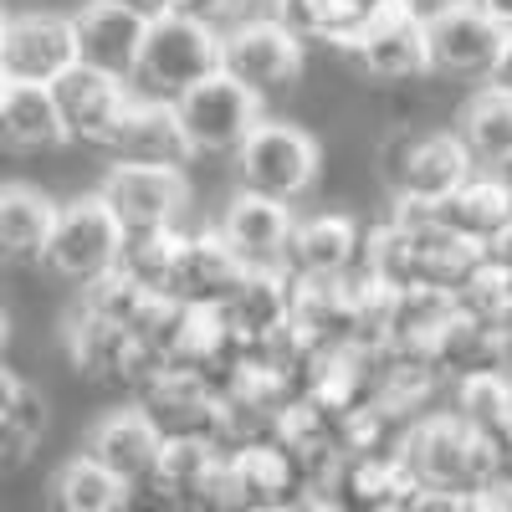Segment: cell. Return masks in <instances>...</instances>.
Masks as SVG:
<instances>
[{"label":"cell","mask_w":512,"mask_h":512,"mask_svg":"<svg viewBox=\"0 0 512 512\" xmlns=\"http://www.w3.org/2000/svg\"><path fill=\"white\" fill-rule=\"evenodd\" d=\"M400 466L415 487H441V492H477L497 482V451L466 425L456 410L451 415H425L395 446Z\"/></svg>","instance_id":"1"},{"label":"cell","mask_w":512,"mask_h":512,"mask_svg":"<svg viewBox=\"0 0 512 512\" xmlns=\"http://www.w3.org/2000/svg\"><path fill=\"white\" fill-rule=\"evenodd\" d=\"M210 72H221V31H210L190 16H175V11H154L128 88L139 98L175 103L180 93H190Z\"/></svg>","instance_id":"2"},{"label":"cell","mask_w":512,"mask_h":512,"mask_svg":"<svg viewBox=\"0 0 512 512\" xmlns=\"http://www.w3.org/2000/svg\"><path fill=\"white\" fill-rule=\"evenodd\" d=\"M472 169L477 164L461 149L456 128H415L384 144V185L395 195V210H441Z\"/></svg>","instance_id":"3"},{"label":"cell","mask_w":512,"mask_h":512,"mask_svg":"<svg viewBox=\"0 0 512 512\" xmlns=\"http://www.w3.org/2000/svg\"><path fill=\"white\" fill-rule=\"evenodd\" d=\"M118 251H123V226L108 210V200L93 190V195H77V200L57 205L47 246H41L36 262L67 287H88L118 267Z\"/></svg>","instance_id":"4"},{"label":"cell","mask_w":512,"mask_h":512,"mask_svg":"<svg viewBox=\"0 0 512 512\" xmlns=\"http://www.w3.org/2000/svg\"><path fill=\"white\" fill-rule=\"evenodd\" d=\"M318 139L303 134L297 123L282 118H256V128L236 144V175L241 190L251 195H272V200H303L318 180Z\"/></svg>","instance_id":"5"},{"label":"cell","mask_w":512,"mask_h":512,"mask_svg":"<svg viewBox=\"0 0 512 512\" xmlns=\"http://www.w3.org/2000/svg\"><path fill=\"white\" fill-rule=\"evenodd\" d=\"M303 47L308 41L292 36L277 16L236 21L221 31V72L236 77L241 88H251L256 98H267L303 77Z\"/></svg>","instance_id":"6"},{"label":"cell","mask_w":512,"mask_h":512,"mask_svg":"<svg viewBox=\"0 0 512 512\" xmlns=\"http://www.w3.org/2000/svg\"><path fill=\"white\" fill-rule=\"evenodd\" d=\"M175 113L185 123V139L195 154H236V144L256 128V118H267L262 98L226 72H210L190 93H180Z\"/></svg>","instance_id":"7"},{"label":"cell","mask_w":512,"mask_h":512,"mask_svg":"<svg viewBox=\"0 0 512 512\" xmlns=\"http://www.w3.org/2000/svg\"><path fill=\"white\" fill-rule=\"evenodd\" d=\"M98 195L108 200V210L118 216L123 231L180 226V216L190 210V180L175 164H128V159H118L103 175Z\"/></svg>","instance_id":"8"},{"label":"cell","mask_w":512,"mask_h":512,"mask_svg":"<svg viewBox=\"0 0 512 512\" xmlns=\"http://www.w3.org/2000/svg\"><path fill=\"white\" fill-rule=\"evenodd\" d=\"M149 16L154 11H144L139 0H88V6H77L72 11L77 62L128 82L134 62H139V47H144Z\"/></svg>","instance_id":"9"},{"label":"cell","mask_w":512,"mask_h":512,"mask_svg":"<svg viewBox=\"0 0 512 512\" xmlns=\"http://www.w3.org/2000/svg\"><path fill=\"white\" fill-rule=\"evenodd\" d=\"M52 98L62 108V123H67V139L77 144H98L108 149L118 123L128 113V98H134V88H128L123 77H108L98 67H67L57 82H52Z\"/></svg>","instance_id":"10"},{"label":"cell","mask_w":512,"mask_h":512,"mask_svg":"<svg viewBox=\"0 0 512 512\" xmlns=\"http://www.w3.org/2000/svg\"><path fill=\"white\" fill-rule=\"evenodd\" d=\"M0 67L11 72V82H52L77 67V36H72V16H52V11H26V16H6L0 31Z\"/></svg>","instance_id":"11"},{"label":"cell","mask_w":512,"mask_h":512,"mask_svg":"<svg viewBox=\"0 0 512 512\" xmlns=\"http://www.w3.org/2000/svg\"><path fill=\"white\" fill-rule=\"evenodd\" d=\"M144 415L159 425V436L221 441V390L190 369H159L144 384Z\"/></svg>","instance_id":"12"},{"label":"cell","mask_w":512,"mask_h":512,"mask_svg":"<svg viewBox=\"0 0 512 512\" xmlns=\"http://www.w3.org/2000/svg\"><path fill=\"white\" fill-rule=\"evenodd\" d=\"M292 226H297V216L287 200L236 190L226 200V216H221V241L236 251L241 267H287Z\"/></svg>","instance_id":"13"},{"label":"cell","mask_w":512,"mask_h":512,"mask_svg":"<svg viewBox=\"0 0 512 512\" xmlns=\"http://www.w3.org/2000/svg\"><path fill=\"white\" fill-rule=\"evenodd\" d=\"M502 26L477 6H461V11H446L425 26V47H431V72H451V77H477L487 82L492 77V62L502 52Z\"/></svg>","instance_id":"14"},{"label":"cell","mask_w":512,"mask_h":512,"mask_svg":"<svg viewBox=\"0 0 512 512\" xmlns=\"http://www.w3.org/2000/svg\"><path fill=\"white\" fill-rule=\"evenodd\" d=\"M241 262L236 251L221 241V231H200V236H185L180 231V246H175V267H169V282L164 292L185 308H221L226 297L236 292L241 282Z\"/></svg>","instance_id":"15"},{"label":"cell","mask_w":512,"mask_h":512,"mask_svg":"<svg viewBox=\"0 0 512 512\" xmlns=\"http://www.w3.org/2000/svg\"><path fill=\"white\" fill-rule=\"evenodd\" d=\"M159 425L144 415V405H123V410H108L93 420L88 441H82V451H88L93 461H103L113 477H123L128 487H144L154 477V461H159Z\"/></svg>","instance_id":"16"},{"label":"cell","mask_w":512,"mask_h":512,"mask_svg":"<svg viewBox=\"0 0 512 512\" xmlns=\"http://www.w3.org/2000/svg\"><path fill=\"white\" fill-rule=\"evenodd\" d=\"M231 333L241 338V349L256 354L292 323V272L287 267H246L236 292L221 303Z\"/></svg>","instance_id":"17"},{"label":"cell","mask_w":512,"mask_h":512,"mask_svg":"<svg viewBox=\"0 0 512 512\" xmlns=\"http://www.w3.org/2000/svg\"><path fill=\"white\" fill-rule=\"evenodd\" d=\"M349 52L359 57V67L379 82H410V77H425L431 72V47H425V26L410 21L400 6L374 16L354 41Z\"/></svg>","instance_id":"18"},{"label":"cell","mask_w":512,"mask_h":512,"mask_svg":"<svg viewBox=\"0 0 512 512\" xmlns=\"http://www.w3.org/2000/svg\"><path fill=\"white\" fill-rule=\"evenodd\" d=\"M364 256V231L354 216H338V210H323V216H308L292 226L287 241V272L292 277H349Z\"/></svg>","instance_id":"19"},{"label":"cell","mask_w":512,"mask_h":512,"mask_svg":"<svg viewBox=\"0 0 512 512\" xmlns=\"http://www.w3.org/2000/svg\"><path fill=\"white\" fill-rule=\"evenodd\" d=\"M118 159L128 164H190V139H185V123L175 113V103H164V98H128V113L118 123V134L108 144Z\"/></svg>","instance_id":"20"},{"label":"cell","mask_w":512,"mask_h":512,"mask_svg":"<svg viewBox=\"0 0 512 512\" xmlns=\"http://www.w3.org/2000/svg\"><path fill=\"white\" fill-rule=\"evenodd\" d=\"M512 359V328L507 323H487V318H472V313H451V323L436 333L431 344V364L436 374H451V379H472V374H492V369H507Z\"/></svg>","instance_id":"21"},{"label":"cell","mask_w":512,"mask_h":512,"mask_svg":"<svg viewBox=\"0 0 512 512\" xmlns=\"http://www.w3.org/2000/svg\"><path fill=\"white\" fill-rule=\"evenodd\" d=\"M456 139L477 169L507 175L512 169V93L497 88V82H482L456 113Z\"/></svg>","instance_id":"22"},{"label":"cell","mask_w":512,"mask_h":512,"mask_svg":"<svg viewBox=\"0 0 512 512\" xmlns=\"http://www.w3.org/2000/svg\"><path fill=\"white\" fill-rule=\"evenodd\" d=\"M0 144L16 154H41L67 144V123L47 82H11L0 98Z\"/></svg>","instance_id":"23"},{"label":"cell","mask_w":512,"mask_h":512,"mask_svg":"<svg viewBox=\"0 0 512 512\" xmlns=\"http://www.w3.org/2000/svg\"><path fill=\"white\" fill-rule=\"evenodd\" d=\"M436 216L456 236L482 246L487 236H497L512 221V185H507V175H497V169H472V175L451 190V200L436 210Z\"/></svg>","instance_id":"24"},{"label":"cell","mask_w":512,"mask_h":512,"mask_svg":"<svg viewBox=\"0 0 512 512\" xmlns=\"http://www.w3.org/2000/svg\"><path fill=\"white\" fill-rule=\"evenodd\" d=\"M57 200L36 185L6 180L0 185V262H36L47 246Z\"/></svg>","instance_id":"25"},{"label":"cell","mask_w":512,"mask_h":512,"mask_svg":"<svg viewBox=\"0 0 512 512\" xmlns=\"http://www.w3.org/2000/svg\"><path fill=\"white\" fill-rule=\"evenodd\" d=\"M47 497H52V512H128L134 502V487L123 477H113L103 461H93L88 451L62 461L52 482H47Z\"/></svg>","instance_id":"26"},{"label":"cell","mask_w":512,"mask_h":512,"mask_svg":"<svg viewBox=\"0 0 512 512\" xmlns=\"http://www.w3.org/2000/svg\"><path fill=\"white\" fill-rule=\"evenodd\" d=\"M62 344H67V359L88 379H123L128 374V328L88 313L82 303L62 323Z\"/></svg>","instance_id":"27"},{"label":"cell","mask_w":512,"mask_h":512,"mask_svg":"<svg viewBox=\"0 0 512 512\" xmlns=\"http://www.w3.org/2000/svg\"><path fill=\"white\" fill-rule=\"evenodd\" d=\"M221 441H190V436H169L159 446V461H154V477L149 487L164 497V502H180L190 507L200 497V487L210 482V472L221 466Z\"/></svg>","instance_id":"28"},{"label":"cell","mask_w":512,"mask_h":512,"mask_svg":"<svg viewBox=\"0 0 512 512\" xmlns=\"http://www.w3.org/2000/svg\"><path fill=\"white\" fill-rule=\"evenodd\" d=\"M456 415L472 425L492 451H502L512 441V374L492 369V374L456 379Z\"/></svg>","instance_id":"29"},{"label":"cell","mask_w":512,"mask_h":512,"mask_svg":"<svg viewBox=\"0 0 512 512\" xmlns=\"http://www.w3.org/2000/svg\"><path fill=\"white\" fill-rule=\"evenodd\" d=\"M175 246H180V226H159V231H123V251H118V272H128L139 287L164 292L169 267H175Z\"/></svg>","instance_id":"30"},{"label":"cell","mask_w":512,"mask_h":512,"mask_svg":"<svg viewBox=\"0 0 512 512\" xmlns=\"http://www.w3.org/2000/svg\"><path fill=\"white\" fill-rule=\"evenodd\" d=\"M149 287H139L134 277H128V272H103L98 282H88V287H82V297H77V303L82 308H88V313H98V318H108V323H118V328H134L139 323V313L149 308Z\"/></svg>","instance_id":"31"},{"label":"cell","mask_w":512,"mask_h":512,"mask_svg":"<svg viewBox=\"0 0 512 512\" xmlns=\"http://www.w3.org/2000/svg\"><path fill=\"white\" fill-rule=\"evenodd\" d=\"M451 297H456L461 313L487 318V323H507V328H512V277L497 272L492 262H477V272L466 277Z\"/></svg>","instance_id":"32"},{"label":"cell","mask_w":512,"mask_h":512,"mask_svg":"<svg viewBox=\"0 0 512 512\" xmlns=\"http://www.w3.org/2000/svg\"><path fill=\"white\" fill-rule=\"evenodd\" d=\"M6 420L16 425L26 441L41 446V436H47V425H52V405H47V395H41L36 384L21 379V384H16V395H11V405H6Z\"/></svg>","instance_id":"33"},{"label":"cell","mask_w":512,"mask_h":512,"mask_svg":"<svg viewBox=\"0 0 512 512\" xmlns=\"http://www.w3.org/2000/svg\"><path fill=\"white\" fill-rule=\"evenodd\" d=\"M159 11H175V16H190V21H200L210 31H226L246 11V0H164Z\"/></svg>","instance_id":"34"},{"label":"cell","mask_w":512,"mask_h":512,"mask_svg":"<svg viewBox=\"0 0 512 512\" xmlns=\"http://www.w3.org/2000/svg\"><path fill=\"white\" fill-rule=\"evenodd\" d=\"M31 451H36V441H26L16 425L0 415V482H6L11 472H21V466L31 461Z\"/></svg>","instance_id":"35"},{"label":"cell","mask_w":512,"mask_h":512,"mask_svg":"<svg viewBox=\"0 0 512 512\" xmlns=\"http://www.w3.org/2000/svg\"><path fill=\"white\" fill-rule=\"evenodd\" d=\"M395 6H400L410 21L431 26L436 16H446V11H461V6H472V0H395Z\"/></svg>","instance_id":"36"},{"label":"cell","mask_w":512,"mask_h":512,"mask_svg":"<svg viewBox=\"0 0 512 512\" xmlns=\"http://www.w3.org/2000/svg\"><path fill=\"white\" fill-rule=\"evenodd\" d=\"M482 262H492L497 272H507V277H512V221H507L497 236H487V241H482Z\"/></svg>","instance_id":"37"},{"label":"cell","mask_w":512,"mask_h":512,"mask_svg":"<svg viewBox=\"0 0 512 512\" xmlns=\"http://www.w3.org/2000/svg\"><path fill=\"white\" fill-rule=\"evenodd\" d=\"M272 512H344V507H338L333 492H303V497H292V502H282Z\"/></svg>","instance_id":"38"},{"label":"cell","mask_w":512,"mask_h":512,"mask_svg":"<svg viewBox=\"0 0 512 512\" xmlns=\"http://www.w3.org/2000/svg\"><path fill=\"white\" fill-rule=\"evenodd\" d=\"M487 82H497V88H507L512 93V31L502 36V52H497V62H492V77Z\"/></svg>","instance_id":"39"},{"label":"cell","mask_w":512,"mask_h":512,"mask_svg":"<svg viewBox=\"0 0 512 512\" xmlns=\"http://www.w3.org/2000/svg\"><path fill=\"white\" fill-rule=\"evenodd\" d=\"M477 6H482V11H487V16L502 26V31H512V0H477Z\"/></svg>","instance_id":"40"},{"label":"cell","mask_w":512,"mask_h":512,"mask_svg":"<svg viewBox=\"0 0 512 512\" xmlns=\"http://www.w3.org/2000/svg\"><path fill=\"white\" fill-rule=\"evenodd\" d=\"M16 384H21V379L6 369V359H0V415H6V405H11V395H16Z\"/></svg>","instance_id":"41"},{"label":"cell","mask_w":512,"mask_h":512,"mask_svg":"<svg viewBox=\"0 0 512 512\" xmlns=\"http://www.w3.org/2000/svg\"><path fill=\"white\" fill-rule=\"evenodd\" d=\"M6 344H11V318H6V308H0V354H6Z\"/></svg>","instance_id":"42"},{"label":"cell","mask_w":512,"mask_h":512,"mask_svg":"<svg viewBox=\"0 0 512 512\" xmlns=\"http://www.w3.org/2000/svg\"><path fill=\"white\" fill-rule=\"evenodd\" d=\"M6 88H11V72H6V67H0V98H6Z\"/></svg>","instance_id":"43"},{"label":"cell","mask_w":512,"mask_h":512,"mask_svg":"<svg viewBox=\"0 0 512 512\" xmlns=\"http://www.w3.org/2000/svg\"><path fill=\"white\" fill-rule=\"evenodd\" d=\"M139 6H144V11H159V6H164V0H139Z\"/></svg>","instance_id":"44"},{"label":"cell","mask_w":512,"mask_h":512,"mask_svg":"<svg viewBox=\"0 0 512 512\" xmlns=\"http://www.w3.org/2000/svg\"><path fill=\"white\" fill-rule=\"evenodd\" d=\"M0 31H6V6H0Z\"/></svg>","instance_id":"45"}]
</instances>
